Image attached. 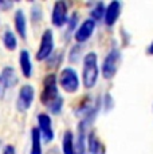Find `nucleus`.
<instances>
[{"mask_svg":"<svg viewBox=\"0 0 153 154\" xmlns=\"http://www.w3.org/2000/svg\"><path fill=\"white\" fill-rule=\"evenodd\" d=\"M54 51V34L51 29H46L40 39L39 48L36 51V59L38 60H45L51 56Z\"/></svg>","mask_w":153,"mask_h":154,"instance_id":"5","label":"nucleus"},{"mask_svg":"<svg viewBox=\"0 0 153 154\" xmlns=\"http://www.w3.org/2000/svg\"><path fill=\"white\" fill-rule=\"evenodd\" d=\"M3 43H4V47L10 51H14V50L17 47V39L11 29H5L4 35H3Z\"/></svg>","mask_w":153,"mask_h":154,"instance_id":"17","label":"nucleus"},{"mask_svg":"<svg viewBox=\"0 0 153 154\" xmlns=\"http://www.w3.org/2000/svg\"><path fill=\"white\" fill-rule=\"evenodd\" d=\"M40 102L48 109L52 114H59L63 107V98L58 91V79L57 75L48 74L43 81V88L40 93Z\"/></svg>","mask_w":153,"mask_h":154,"instance_id":"1","label":"nucleus"},{"mask_svg":"<svg viewBox=\"0 0 153 154\" xmlns=\"http://www.w3.org/2000/svg\"><path fill=\"white\" fill-rule=\"evenodd\" d=\"M76 20H78V15H76V14H73L71 17L69 19V28H67V32L71 31V29L76 26Z\"/></svg>","mask_w":153,"mask_h":154,"instance_id":"22","label":"nucleus"},{"mask_svg":"<svg viewBox=\"0 0 153 154\" xmlns=\"http://www.w3.org/2000/svg\"><path fill=\"white\" fill-rule=\"evenodd\" d=\"M19 64H20L22 74L26 76V78H30V76L32 75V62H31L30 54H28L27 50H22V51H20Z\"/></svg>","mask_w":153,"mask_h":154,"instance_id":"12","label":"nucleus"},{"mask_svg":"<svg viewBox=\"0 0 153 154\" xmlns=\"http://www.w3.org/2000/svg\"><path fill=\"white\" fill-rule=\"evenodd\" d=\"M51 22L55 27H63L67 23V4L64 2H57L51 12Z\"/></svg>","mask_w":153,"mask_h":154,"instance_id":"9","label":"nucleus"},{"mask_svg":"<svg viewBox=\"0 0 153 154\" xmlns=\"http://www.w3.org/2000/svg\"><path fill=\"white\" fill-rule=\"evenodd\" d=\"M0 76H2L3 82H4L5 87L10 88V87H14L16 83H17V75H16V71L14 67H4L2 71V74H0Z\"/></svg>","mask_w":153,"mask_h":154,"instance_id":"14","label":"nucleus"},{"mask_svg":"<svg viewBox=\"0 0 153 154\" xmlns=\"http://www.w3.org/2000/svg\"><path fill=\"white\" fill-rule=\"evenodd\" d=\"M0 147H2V141H0Z\"/></svg>","mask_w":153,"mask_h":154,"instance_id":"27","label":"nucleus"},{"mask_svg":"<svg viewBox=\"0 0 153 154\" xmlns=\"http://www.w3.org/2000/svg\"><path fill=\"white\" fill-rule=\"evenodd\" d=\"M94 29H95V22L93 19H86L78 28H76L75 34H74V39L76 40V43H85L86 40L90 39V36L93 35Z\"/></svg>","mask_w":153,"mask_h":154,"instance_id":"8","label":"nucleus"},{"mask_svg":"<svg viewBox=\"0 0 153 154\" xmlns=\"http://www.w3.org/2000/svg\"><path fill=\"white\" fill-rule=\"evenodd\" d=\"M31 19L34 22H38V20L42 19V8L39 7L38 4H35L31 10Z\"/></svg>","mask_w":153,"mask_h":154,"instance_id":"20","label":"nucleus"},{"mask_svg":"<svg viewBox=\"0 0 153 154\" xmlns=\"http://www.w3.org/2000/svg\"><path fill=\"white\" fill-rule=\"evenodd\" d=\"M148 54L149 55H153V42L151 43V46L148 47Z\"/></svg>","mask_w":153,"mask_h":154,"instance_id":"26","label":"nucleus"},{"mask_svg":"<svg viewBox=\"0 0 153 154\" xmlns=\"http://www.w3.org/2000/svg\"><path fill=\"white\" fill-rule=\"evenodd\" d=\"M34 97H35V90L31 85H24L22 86L19 91L16 100V107L19 111H27L31 107L32 102H34Z\"/></svg>","mask_w":153,"mask_h":154,"instance_id":"6","label":"nucleus"},{"mask_svg":"<svg viewBox=\"0 0 153 154\" xmlns=\"http://www.w3.org/2000/svg\"><path fill=\"white\" fill-rule=\"evenodd\" d=\"M122 62V55L118 48H111L105 56L102 63V76L105 79H111L117 74Z\"/></svg>","mask_w":153,"mask_h":154,"instance_id":"3","label":"nucleus"},{"mask_svg":"<svg viewBox=\"0 0 153 154\" xmlns=\"http://www.w3.org/2000/svg\"><path fill=\"white\" fill-rule=\"evenodd\" d=\"M105 4L104 3H97L95 5H94V8L92 11H90V19H93L94 22H98V20H101L102 17H104L105 15Z\"/></svg>","mask_w":153,"mask_h":154,"instance_id":"18","label":"nucleus"},{"mask_svg":"<svg viewBox=\"0 0 153 154\" xmlns=\"http://www.w3.org/2000/svg\"><path fill=\"white\" fill-rule=\"evenodd\" d=\"M30 154H42V137L38 130L34 127L31 130V153Z\"/></svg>","mask_w":153,"mask_h":154,"instance_id":"16","label":"nucleus"},{"mask_svg":"<svg viewBox=\"0 0 153 154\" xmlns=\"http://www.w3.org/2000/svg\"><path fill=\"white\" fill-rule=\"evenodd\" d=\"M14 22H15L16 32L22 39L27 38V20H26V15L22 10H17L14 16Z\"/></svg>","mask_w":153,"mask_h":154,"instance_id":"11","label":"nucleus"},{"mask_svg":"<svg viewBox=\"0 0 153 154\" xmlns=\"http://www.w3.org/2000/svg\"><path fill=\"white\" fill-rule=\"evenodd\" d=\"M79 52H81V46H79V44H76V46H74L71 48V51H70V55H69L70 62L75 63V62L79 59Z\"/></svg>","mask_w":153,"mask_h":154,"instance_id":"19","label":"nucleus"},{"mask_svg":"<svg viewBox=\"0 0 153 154\" xmlns=\"http://www.w3.org/2000/svg\"><path fill=\"white\" fill-rule=\"evenodd\" d=\"M121 15V3L120 2H111L109 3V5L105 8V24L106 26H113L117 22V19Z\"/></svg>","mask_w":153,"mask_h":154,"instance_id":"10","label":"nucleus"},{"mask_svg":"<svg viewBox=\"0 0 153 154\" xmlns=\"http://www.w3.org/2000/svg\"><path fill=\"white\" fill-rule=\"evenodd\" d=\"M99 69L98 58L95 52H89L83 58V69H82V82L86 88H92L98 81Z\"/></svg>","mask_w":153,"mask_h":154,"instance_id":"2","label":"nucleus"},{"mask_svg":"<svg viewBox=\"0 0 153 154\" xmlns=\"http://www.w3.org/2000/svg\"><path fill=\"white\" fill-rule=\"evenodd\" d=\"M11 7H12V3L11 2H3V0H0V10L5 11V10H8V8H11Z\"/></svg>","mask_w":153,"mask_h":154,"instance_id":"24","label":"nucleus"},{"mask_svg":"<svg viewBox=\"0 0 153 154\" xmlns=\"http://www.w3.org/2000/svg\"><path fill=\"white\" fill-rule=\"evenodd\" d=\"M59 85L66 93L73 94V93H75V91H78L79 78H78L76 71L74 69H71V67L63 69L61 71V75H59Z\"/></svg>","mask_w":153,"mask_h":154,"instance_id":"4","label":"nucleus"},{"mask_svg":"<svg viewBox=\"0 0 153 154\" xmlns=\"http://www.w3.org/2000/svg\"><path fill=\"white\" fill-rule=\"evenodd\" d=\"M2 154H16V150L12 145H7V146L3 149V153Z\"/></svg>","mask_w":153,"mask_h":154,"instance_id":"23","label":"nucleus"},{"mask_svg":"<svg viewBox=\"0 0 153 154\" xmlns=\"http://www.w3.org/2000/svg\"><path fill=\"white\" fill-rule=\"evenodd\" d=\"M38 130L40 133V137L45 142H51L54 140V130H52V122L48 114L42 112L38 115Z\"/></svg>","mask_w":153,"mask_h":154,"instance_id":"7","label":"nucleus"},{"mask_svg":"<svg viewBox=\"0 0 153 154\" xmlns=\"http://www.w3.org/2000/svg\"><path fill=\"white\" fill-rule=\"evenodd\" d=\"M5 90H7V87H5L4 82H3L2 76H0V99H2L3 97H4V94H5Z\"/></svg>","mask_w":153,"mask_h":154,"instance_id":"25","label":"nucleus"},{"mask_svg":"<svg viewBox=\"0 0 153 154\" xmlns=\"http://www.w3.org/2000/svg\"><path fill=\"white\" fill-rule=\"evenodd\" d=\"M87 149H89L90 154H104V145L97 138L94 131L87 135Z\"/></svg>","mask_w":153,"mask_h":154,"instance_id":"15","label":"nucleus"},{"mask_svg":"<svg viewBox=\"0 0 153 154\" xmlns=\"http://www.w3.org/2000/svg\"><path fill=\"white\" fill-rule=\"evenodd\" d=\"M51 55H52V58H55V59H50V60H48V66L50 67L59 66V62H61V58H62V51L55 52V54H51Z\"/></svg>","mask_w":153,"mask_h":154,"instance_id":"21","label":"nucleus"},{"mask_svg":"<svg viewBox=\"0 0 153 154\" xmlns=\"http://www.w3.org/2000/svg\"><path fill=\"white\" fill-rule=\"evenodd\" d=\"M62 150L63 154H79L76 152L75 142H74V134L70 130H67L63 134V140H62Z\"/></svg>","mask_w":153,"mask_h":154,"instance_id":"13","label":"nucleus"}]
</instances>
